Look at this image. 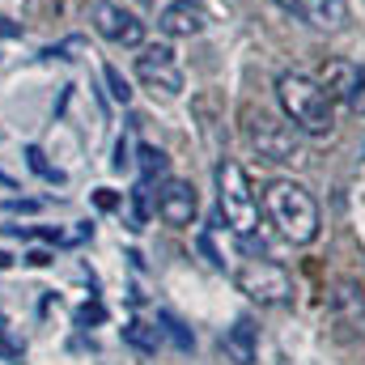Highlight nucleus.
<instances>
[{"instance_id":"1","label":"nucleus","mask_w":365,"mask_h":365,"mask_svg":"<svg viewBox=\"0 0 365 365\" xmlns=\"http://www.w3.org/2000/svg\"><path fill=\"white\" fill-rule=\"evenodd\" d=\"M264 212L276 225V234L293 247H310L319 238V204L302 182L272 179L264 187Z\"/></svg>"},{"instance_id":"2","label":"nucleus","mask_w":365,"mask_h":365,"mask_svg":"<svg viewBox=\"0 0 365 365\" xmlns=\"http://www.w3.org/2000/svg\"><path fill=\"white\" fill-rule=\"evenodd\" d=\"M276 98L284 106V119L306 132V136H327L336 128V106H331V93L323 90L314 77L306 73H280L276 77Z\"/></svg>"},{"instance_id":"3","label":"nucleus","mask_w":365,"mask_h":365,"mask_svg":"<svg viewBox=\"0 0 365 365\" xmlns=\"http://www.w3.org/2000/svg\"><path fill=\"white\" fill-rule=\"evenodd\" d=\"M217 208H221V221L234 230V234H242V238H251L255 234V225H259V200H255V191H251V179H247V170L238 166V162H217Z\"/></svg>"},{"instance_id":"4","label":"nucleus","mask_w":365,"mask_h":365,"mask_svg":"<svg viewBox=\"0 0 365 365\" xmlns=\"http://www.w3.org/2000/svg\"><path fill=\"white\" fill-rule=\"evenodd\" d=\"M242 132H247L251 149H259V158H268V162H306L302 140H297V128L289 119H276L268 110L247 106L242 110Z\"/></svg>"},{"instance_id":"5","label":"nucleus","mask_w":365,"mask_h":365,"mask_svg":"<svg viewBox=\"0 0 365 365\" xmlns=\"http://www.w3.org/2000/svg\"><path fill=\"white\" fill-rule=\"evenodd\" d=\"M234 280H238V289H242L251 302H259V306H280V302L293 297L289 272H284L280 264H272V259H247V264L234 272Z\"/></svg>"},{"instance_id":"6","label":"nucleus","mask_w":365,"mask_h":365,"mask_svg":"<svg viewBox=\"0 0 365 365\" xmlns=\"http://www.w3.org/2000/svg\"><path fill=\"white\" fill-rule=\"evenodd\" d=\"M136 77H140V86L153 93H162V98H179L182 93V68H179V56H175V47H166V43H153V47H145L140 56H136Z\"/></svg>"},{"instance_id":"7","label":"nucleus","mask_w":365,"mask_h":365,"mask_svg":"<svg viewBox=\"0 0 365 365\" xmlns=\"http://www.w3.org/2000/svg\"><path fill=\"white\" fill-rule=\"evenodd\" d=\"M90 21H93V30L106 43H115V47H145V21L132 9L115 4V0H93Z\"/></svg>"},{"instance_id":"8","label":"nucleus","mask_w":365,"mask_h":365,"mask_svg":"<svg viewBox=\"0 0 365 365\" xmlns=\"http://www.w3.org/2000/svg\"><path fill=\"white\" fill-rule=\"evenodd\" d=\"M327 319L340 340H361L365 336V289L357 280H340L327 293Z\"/></svg>"},{"instance_id":"9","label":"nucleus","mask_w":365,"mask_h":365,"mask_svg":"<svg viewBox=\"0 0 365 365\" xmlns=\"http://www.w3.org/2000/svg\"><path fill=\"white\" fill-rule=\"evenodd\" d=\"M319 86L331 93V98L349 102L357 115H365V64L327 60V64H323V73H319Z\"/></svg>"},{"instance_id":"10","label":"nucleus","mask_w":365,"mask_h":365,"mask_svg":"<svg viewBox=\"0 0 365 365\" xmlns=\"http://www.w3.org/2000/svg\"><path fill=\"white\" fill-rule=\"evenodd\" d=\"M195 212H200V195H195V187L182 179H166L158 187V217L166 221V225H191L195 221Z\"/></svg>"},{"instance_id":"11","label":"nucleus","mask_w":365,"mask_h":365,"mask_svg":"<svg viewBox=\"0 0 365 365\" xmlns=\"http://www.w3.org/2000/svg\"><path fill=\"white\" fill-rule=\"evenodd\" d=\"M280 4L314 30H344L349 26V0H280Z\"/></svg>"},{"instance_id":"12","label":"nucleus","mask_w":365,"mask_h":365,"mask_svg":"<svg viewBox=\"0 0 365 365\" xmlns=\"http://www.w3.org/2000/svg\"><path fill=\"white\" fill-rule=\"evenodd\" d=\"M158 26L170 34V38H191V34H204L208 30V9L200 0H175L170 9L158 13Z\"/></svg>"},{"instance_id":"13","label":"nucleus","mask_w":365,"mask_h":365,"mask_svg":"<svg viewBox=\"0 0 365 365\" xmlns=\"http://www.w3.org/2000/svg\"><path fill=\"white\" fill-rule=\"evenodd\" d=\"M221 349H225V357H230L234 365H251L255 361V349H259L255 323H251V319H238V323L221 336Z\"/></svg>"},{"instance_id":"14","label":"nucleus","mask_w":365,"mask_h":365,"mask_svg":"<svg viewBox=\"0 0 365 365\" xmlns=\"http://www.w3.org/2000/svg\"><path fill=\"white\" fill-rule=\"evenodd\" d=\"M136 158H140V182L166 179V170H170V158H166L158 145H140V149H136Z\"/></svg>"},{"instance_id":"15","label":"nucleus","mask_w":365,"mask_h":365,"mask_svg":"<svg viewBox=\"0 0 365 365\" xmlns=\"http://www.w3.org/2000/svg\"><path fill=\"white\" fill-rule=\"evenodd\" d=\"M123 344H132L136 353H158V344H162V327L128 323V327H123Z\"/></svg>"},{"instance_id":"16","label":"nucleus","mask_w":365,"mask_h":365,"mask_svg":"<svg viewBox=\"0 0 365 365\" xmlns=\"http://www.w3.org/2000/svg\"><path fill=\"white\" fill-rule=\"evenodd\" d=\"M158 327H162V336H170V340H175V349H179V353H191V349H195V336L182 327L170 310H162V314H158Z\"/></svg>"},{"instance_id":"17","label":"nucleus","mask_w":365,"mask_h":365,"mask_svg":"<svg viewBox=\"0 0 365 365\" xmlns=\"http://www.w3.org/2000/svg\"><path fill=\"white\" fill-rule=\"evenodd\" d=\"M102 77H106V90H110L115 102H132V86L123 81V73H119L115 64H106V68H102Z\"/></svg>"},{"instance_id":"18","label":"nucleus","mask_w":365,"mask_h":365,"mask_svg":"<svg viewBox=\"0 0 365 365\" xmlns=\"http://www.w3.org/2000/svg\"><path fill=\"white\" fill-rule=\"evenodd\" d=\"M132 230H145V221H149V182H140L136 191H132Z\"/></svg>"},{"instance_id":"19","label":"nucleus","mask_w":365,"mask_h":365,"mask_svg":"<svg viewBox=\"0 0 365 365\" xmlns=\"http://www.w3.org/2000/svg\"><path fill=\"white\" fill-rule=\"evenodd\" d=\"M26 158H30V170H34V175H43V179H51V182H64V175H60V170H51V166H47L43 149H26Z\"/></svg>"},{"instance_id":"20","label":"nucleus","mask_w":365,"mask_h":365,"mask_svg":"<svg viewBox=\"0 0 365 365\" xmlns=\"http://www.w3.org/2000/svg\"><path fill=\"white\" fill-rule=\"evenodd\" d=\"M102 319H106V310H102V306H81V310H77V323H81V327L102 323Z\"/></svg>"},{"instance_id":"21","label":"nucleus","mask_w":365,"mask_h":365,"mask_svg":"<svg viewBox=\"0 0 365 365\" xmlns=\"http://www.w3.org/2000/svg\"><path fill=\"white\" fill-rule=\"evenodd\" d=\"M93 204H98V208H106V212H110V208H119V195H115V191H106V187H102V191H93Z\"/></svg>"},{"instance_id":"22","label":"nucleus","mask_w":365,"mask_h":365,"mask_svg":"<svg viewBox=\"0 0 365 365\" xmlns=\"http://www.w3.org/2000/svg\"><path fill=\"white\" fill-rule=\"evenodd\" d=\"M9 212H38V200H9Z\"/></svg>"},{"instance_id":"23","label":"nucleus","mask_w":365,"mask_h":365,"mask_svg":"<svg viewBox=\"0 0 365 365\" xmlns=\"http://www.w3.org/2000/svg\"><path fill=\"white\" fill-rule=\"evenodd\" d=\"M128 162H132V158H128V140H119V145H115V162H110V166H115V170H123Z\"/></svg>"},{"instance_id":"24","label":"nucleus","mask_w":365,"mask_h":365,"mask_svg":"<svg viewBox=\"0 0 365 365\" xmlns=\"http://www.w3.org/2000/svg\"><path fill=\"white\" fill-rule=\"evenodd\" d=\"M0 34H4V38H17V34H21V26H17V21H9V17H0Z\"/></svg>"},{"instance_id":"25","label":"nucleus","mask_w":365,"mask_h":365,"mask_svg":"<svg viewBox=\"0 0 365 365\" xmlns=\"http://www.w3.org/2000/svg\"><path fill=\"white\" fill-rule=\"evenodd\" d=\"M140 4H145V9H149V13H162V9H170V4H175V0H140Z\"/></svg>"},{"instance_id":"26","label":"nucleus","mask_w":365,"mask_h":365,"mask_svg":"<svg viewBox=\"0 0 365 365\" xmlns=\"http://www.w3.org/2000/svg\"><path fill=\"white\" fill-rule=\"evenodd\" d=\"M30 264H34V268H43V264H51V255H47V251H34V255H30Z\"/></svg>"}]
</instances>
